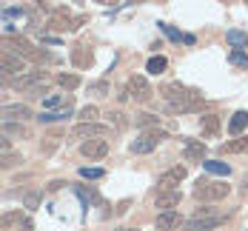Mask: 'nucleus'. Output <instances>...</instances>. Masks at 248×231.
<instances>
[{
	"instance_id": "obj_42",
	"label": "nucleus",
	"mask_w": 248,
	"mask_h": 231,
	"mask_svg": "<svg viewBox=\"0 0 248 231\" xmlns=\"http://www.w3.org/2000/svg\"><path fill=\"white\" fill-rule=\"evenodd\" d=\"M94 3H103V6H108V3H117V0H94Z\"/></svg>"
},
{
	"instance_id": "obj_23",
	"label": "nucleus",
	"mask_w": 248,
	"mask_h": 231,
	"mask_svg": "<svg viewBox=\"0 0 248 231\" xmlns=\"http://www.w3.org/2000/svg\"><path fill=\"white\" fill-rule=\"evenodd\" d=\"M225 40L234 46V51H240V49H246V46H248V34H246V31H240V29L225 31Z\"/></svg>"
},
{
	"instance_id": "obj_2",
	"label": "nucleus",
	"mask_w": 248,
	"mask_h": 231,
	"mask_svg": "<svg viewBox=\"0 0 248 231\" xmlns=\"http://www.w3.org/2000/svg\"><path fill=\"white\" fill-rule=\"evenodd\" d=\"M0 49L12 51V54H17V57H23V60H31V63H51V60H57V57H51V54H46V51L34 49L26 37H17V34L0 37Z\"/></svg>"
},
{
	"instance_id": "obj_44",
	"label": "nucleus",
	"mask_w": 248,
	"mask_h": 231,
	"mask_svg": "<svg viewBox=\"0 0 248 231\" xmlns=\"http://www.w3.org/2000/svg\"><path fill=\"white\" fill-rule=\"evenodd\" d=\"M117 231H137V229H117Z\"/></svg>"
},
{
	"instance_id": "obj_38",
	"label": "nucleus",
	"mask_w": 248,
	"mask_h": 231,
	"mask_svg": "<svg viewBox=\"0 0 248 231\" xmlns=\"http://www.w3.org/2000/svg\"><path fill=\"white\" fill-rule=\"evenodd\" d=\"M160 29H163V31H166V34H169L171 40H180V37H183V34H180V31H174V29H171L169 23H160Z\"/></svg>"
},
{
	"instance_id": "obj_41",
	"label": "nucleus",
	"mask_w": 248,
	"mask_h": 231,
	"mask_svg": "<svg viewBox=\"0 0 248 231\" xmlns=\"http://www.w3.org/2000/svg\"><path fill=\"white\" fill-rule=\"evenodd\" d=\"M31 229H34V226H31V220H26V223H23V226H20L17 231H31Z\"/></svg>"
},
{
	"instance_id": "obj_32",
	"label": "nucleus",
	"mask_w": 248,
	"mask_h": 231,
	"mask_svg": "<svg viewBox=\"0 0 248 231\" xmlns=\"http://www.w3.org/2000/svg\"><path fill=\"white\" fill-rule=\"evenodd\" d=\"M77 194H80V200L86 203V208H89V203H97V191H86V185H77Z\"/></svg>"
},
{
	"instance_id": "obj_33",
	"label": "nucleus",
	"mask_w": 248,
	"mask_h": 231,
	"mask_svg": "<svg viewBox=\"0 0 248 231\" xmlns=\"http://www.w3.org/2000/svg\"><path fill=\"white\" fill-rule=\"evenodd\" d=\"M60 103H63V106H72V97H60V94H51V97H46V103H43V106H46V108H54V106H60Z\"/></svg>"
},
{
	"instance_id": "obj_1",
	"label": "nucleus",
	"mask_w": 248,
	"mask_h": 231,
	"mask_svg": "<svg viewBox=\"0 0 248 231\" xmlns=\"http://www.w3.org/2000/svg\"><path fill=\"white\" fill-rule=\"evenodd\" d=\"M160 94L166 97V108L171 114L200 111V106H202V94H200L197 89H188V86H180V83H166L160 89Z\"/></svg>"
},
{
	"instance_id": "obj_37",
	"label": "nucleus",
	"mask_w": 248,
	"mask_h": 231,
	"mask_svg": "<svg viewBox=\"0 0 248 231\" xmlns=\"http://www.w3.org/2000/svg\"><path fill=\"white\" fill-rule=\"evenodd\" d=\"M37 205H40V194L37 191H29L26 194V208H37Z\"/></svg>"
},
{
	"instance_id": "obj_36",
	"label": "nucleus",
	"mask_w": 248,
	"mask_h": 231,
	"mask_svg": "<svg viewBox=\"0 0 248 231\" xmlns=\"http://www.w3.org/2000/svg\"><path fill=\"white\" fill-rule=\"evenodd\" d=\"M108 117H111L114 128H125V126H128V120H125V114H123V111H111Z\"/></svg>"
},
{
	"instance_id": "obj_5",
	"label": "nucleus",
	"mask_w": 248,
	"mask_h": 231,
	"mask_svg": "<svg viewBox=\"0 0 248 231\" xmlns=\"http://www.w3.org/2000/svg\"><path fill=\"white\" fill-rule=\"evenodd\" d=\"M166 137H169V134H166L163 128H149V131H146L140 140H134L128 149H131V154H149V152H154Z\"/></svg>"
},
{
	"instance_id": "obj_4",
	"label": "nucleus",
	"mask_w": 248,
	"mask_h": 231,
	"mask_svg": "<svg viewBox=\"0 0 248 231\" xmlns=\"http://www.w3.org/2000/svg\"><path fill=\"white\" fill-rule=\"evenodd\" d=\"M125 94H128V100H134V103H149L154 92H151L149 80L143 75H131L128 83H125Z\"/></svg>"
},
{
	"instance_id": "obj_14",
	"label": "nucleus",
	"mask_w": 248,
	"mask_h": 231,
	"mask_svg": "<svg viewBox=\"0 0 248 231\" xmlns=\"http://www.w3.org/2000/svg\"><path fill=\"white\" fill-rule=\"evenodd\" d=\"M186 180V166H174L169 171H163L160 177H157V188H174V185H180Z\"/></svg>"
},
{
	"instance_id": "obj_20",
	"label": "nucleus",
	"mask_w": 248,
	"mask_h": 231,
	"mask_svg": "<svg viewBox=\"0 0 248 231\" xmlns=\"http://www.w3.org/2000/svg\"><path fill=\"white\" fill-rule=\"evenodd\" d=\"M200 128H202L205 137H217V131H220V117H217V114H205V117L200 120Z\"/></svg>"
},
{
	"instance_id": "obj_22",
	"label": "nucleus",
	"mask_w": 248,
	"mask_h": 231,
	"mask_svg": "<svg viewBox=\"0 0 248 231\" xmlns=\"http://www.w3.org/2000/svg\"><path fill=\"white\" fill-rule=\"evenodd\" d=\"M246 126H248V111H234V117H231V123H228V131H231L234 137H240Z\"/></svg>"
},
{
	"instance_id": "obj_45",
	"label": "nucleus",
	"mask_w": 248,
	"mask_h": 231,
	"mask_svg": "<svg viewBox=\"0 0 248 231\" xmlns=\"http://www.w3.org/2000/svg\"><path fill=\"white\" fill-rule=\"evenodd\" d=\"M220 3H231V0H220Z\"/></svg>"
},
{
	"instance_id": "obj_30",
	"label": "nucleus",
	"mask_w": 248,
	"mask_h": 231,
	"mask_svg": "<svg viewBox=\"0 0 248 231\" xmlns=\"http://www.w3.org/2000/svg\"><path fill=\"white\" fill-rule=\"evenodd\" d=\"M89 92L97 94V97H108V80H97V83H89Z\"/></svg>"
},
{
	"instance_id": "obj_16",
	"label": "nucleus",
	"mask_w": 248,
	"mask_h": 231,
	"mask_svg": "<svg viewBox=\"0 0 248 231\" xmlns=\"http://www.w3.org/2000/svg\"><path fill=\"white\" fill-rule=\"evenodd\" d=\"M23 223H26L23 211H6V214H0V231H17Z\"/></svg>"
},
{
	"instance_id": "obj_3",
	"label": "nucleus",
	"mask_w": 248,
	"mask_h": 231,
	"mask_svg": "<svg viewBox=\"0 0 248 231\" xmlns=\"http://www.w3.org/2000/svg\"><path fill=\"white\" fill-rule=\"evenodd\" d=\"M228 194H231V185L225 180L200 177L197 185H194V200H200V203H217V200H225Z\"/></svg>"
},
{
	"instance_id": "obj_47",
	"label": "nucleus",
	"mask_w": 248,
	"mask_h": 231,
	"mask_svg": "<svg viewBox=\"0 0 248 231\" xmlns=\"http://www.w3.org/2000/svg\"><path fill=\"white\" fill-rule=\"evenodd\" d=\"M246 231H248V229H246Z\"/></svg>"
},
{
	"instance_id": "obj_21",
	"label": "nucleus",
	"mask_w": 248,
	"mask_h": 231,
	"mask_svg": "<svg viewBox=\"0 0 248 231\" xmlns=\"http://www.w3.org/2000/svg\"><path fill=\"white\" fill-rule=\"evenodd\" d=\"M66 117H72V106H63L60 111H40V123H57V120H66Z\"/></svg>"
},
{
	"instance_id": "obj_40",
	"label": "nucleus",
	"mask_w": 248,
	"mask_h": 231,
	"mask_svg": "<svg viewBox=\"0 0 248 231\" xmlns=\"http://www.w3.org/2000/svg\"><path fill=\"white\" fill-rule=\"evenodd\" d=\"M60 185H66V183H60V180H54V183H49V191H57Z\"/></svg>"
},
{
	"instance_id": "obj_17",
	"label": "nucleus",
	"mask_w": 248,
	"mask_h": 231,
	"mask_svg": "<svg viewBox=\"0 0 248 231\" xmlns=\"http://www.w3.org/2000/svg\"><path fill=\"white\" fill-rule=\"evenodd\" d=\"M220 154H248V134L243 137H237V140H228V143H223L220 146Z\"/></svg>"
},
{
	"instance_id": "obj_12",
	"label": "nucleus",
	"mask_w": 248,
	"mask_h": 231,
	"mask_svg": "<svg viewBox=\"0 0 248 231\" xmlns=\"http://www.w3.org/2000/svg\"><path fill=\"white\" fill-rule=\"evenodd\" d=\"M180 188H157V194H154V205L157 208H163V211H171L174 205H180Z\"/></svg>"
},
{
	"instance_id": "obj_19",
	"label": "nucleus",
	"mask_w": 248,
	"mask_h": 231,
	"mask_svg": "<svg viewBox=\"0 0 248 231\" xmlns=\"http://www.w3.org/2000/svg\"><path fill=\"white\" fill-rule=\"evenodd\" d=\"M202 169L208 174H217V177H228L231 174V166L228 163H220V160H202Z\"/></svg>"
},
{
	"instance_id": "obj_43",
	"label": "nucleus",
	"mask_w": 248,
	"mask_h": 231,
	"mask_svg": "<svg viewBox=\"0 0 248 231\" xmlns=\"http://www.w3.org/2000/svg\"><path fill=\"white\" fill-rule=\"evenodd\" d=\"M125 3H146V0H125Z\"/></svg>"
},
{
	"instance_id": "obj_29",
	"label": "nucleus",
	"mask_w": 248,
	"mask_h": 231,
	"mask_svg": "<svg viewBox=\"0 0 248 231\" xmlns=\"http://www.w3.org/2000/svg\"><path fill=\"white\" fill-rule=\"evenodd\" d=\"M57 83H60L66 92H75L77 86H80V77L77 75H57Z\"/></svg>"
},
{
	"instance_id": "obj_6",
	"label": "nucleus",
	"mask_w": 248,
	"mask_h": 231,
	"mask_svg": "<svg viewBox=\"0 0 248 231\" xmlns=\"http://www.w3.org/2000/svg\"><path fill=\"white\" fill-rule=\"evenodd\" d=\"M29 117H34V114H31V108L26 103H6V106H0V120H6V123H12V120L23 123Z\"/></svg>"
},
{
	"instance_id": "obj_24",
	"label": "nucleus",
	"mask_w": 248,
	"mask_h": 231,
	"mask_svg": "<svg viewBox=\"0 0 248 231\" xmlns=\"http://www.w3.org/2000/svg\"><path fill=\"white\" fill-rule=\"evenodd\" d=\"M166 66H169V60H166L163 54H157V57H151L149 63H146V72H149V75H163Z\"/></svg>"
},
{
	"instance_id": "obj_28",
	"label": "nucleus",
	"mask_w": 248,
	"mask_h": 231,
	"mask_svg": "<svg viewBox=\"0 0 248 231\" xmlns=\"http://www.w3.org/2000/svg\"><path fill=\"white\" fill-rule=\"evenodd\" d=\"M191 220H223V223H225V217H223V214H217L214 208H194Z\"/></svg>"
},
{
	"instance_id": "obj_46",
	"label": "nucleus",
	"mask_w": 248,
	"mask_h": 231,
	"mask_svg": "<svg viewBox=\"0 0 248 231\" xmlns=\"http://www.w3.org/2000/svg\"><path fill=\"white\" fill-rule=\"evenodd\" d=\"M246 3H248V0H246Z\"/></svg>"
},
{
	"instance_id": "obj_39",
	"label": "nucleus",
	"mask_w": 248,
	"mask_h": 231,
	"mask_svg": "<svg viewBox=\"0 0 248 231\" xmlns=\"http://www.w3.org/2000/svg\"><path fill=\"white\" fill-rule=\"evenodd\" d=\"M0 152H9V140H6V134L0 131Z\"/></svg>"
},
{
	"instance_id": "obj_18",
	"label": "nucleus",
	"mask_w": 248,
	"mask_h": 231,
	"mask_svg": "<svg viewBox=\"0 0 248 231\" xmlns=\"http://www.w3.org/2000/svg\"><path fill=\"white\" fill-rule=\"evenodd\" d=\"M92 60H94V57H92V51L86 49L83 43L72 49V63H75L77 69H89V66H92Z\"/></svg>"
},
{
	"instance_id": "obj_31",
	"label": "nucleus",
	"mask_w": 248,
	"mask_h": 231,
	"mask_svg": "<svg viewBox=\"0 0 248 231\" xmlns=\"http://www.w3.org/2000/svg\"><path fill=\"white\" fill-rule=\"evenodd\" d=\"M80 117H83V123H94L100 117V108L97 106H86V108H80Z\"/></svg>"
},
{
	"instance_id": "obj_15",
	"label": "nucleus",
	"mask_w": 248,
	"mask_h": 231,
	"mask_svg": "<svg viewBox=\"0 0 248 231\" xmlns=\"http://www.w3.org/2000/svg\"><path fill=\"white\" fill-rule=\"evenodd\" d=\"M183 157L188 160V163H197V160H202L205 157V143L202 140H183Z\"/></svg>"
},
{
	"instance_id": "obj_7",
	"label": "nucleus",
	"mask_w": 248,
	"mask_h": 231,
	"mask_svg": "<svg viewBox=\"0 0 248 231\" xmlns=\"http://www.w3.org/2000/svg\"><path fill=\"white\" fill-rule=\"evenodd\" d=\"M46 26H49L51 31H75L77 29V17L69 15V9H54Z\"/></svg>"
},
{
	"instance_id": "obj_8",
	"label": "nucleus",
	"mask_w": 248,
	"mask_h": 231,
	"mask_svg": "<svg viewBox=\"0 0 248 231\" xmlns=\"http://www.w3.org/2000/svg\"><path fill=\"white\" fill-rule=\"evenodd\" d=\"M0 72L20 77V75H26V60L23 57H17V54H12V51L0 49Z\"/></svg>"
},
{
	"instance_id": "obj_35",
	"label": "nucleus",
	"mask_w": 248,
	"mask_h": 231,
	"mask_svg": "<svg viewBox=\"0 0 248 231\" xmlns=\"http://www.w3.org/2000/svg\"><path fill=\"white\" fill-rule=\"evenodd\" d=\"M234 66H240V69H248V57L243 54V51H231V57H228Z\"/></svg>"
},
{
	"instance_id": "obj_27",
	"label": "nucleus",
	"mask_w": 248,
	"mask_h": 231,
	"mask_svg": "<svg viewBox=\"0 0 248 231\" xmlns=\"http://www.w3.org/2000/svg\"><path fill=\"white\" fill-rule=\"evenodd\" d=\"M17 163H23V157L15 152H0V169H15Z\"/></svg>"
},
{
	"instance_id": "obj_34",
	"label": "nucleus",
	"mask_w": 248,
	"mask_h": 231,
	"mask_svg": "<svg viewBox=\"0 0 248 231\" xmlns=\"http://www.w3.org/2000/svg\"><path fill=\"white\" fill-rule=\"evenodd\" d=\"M103 174H106L103 169H80V177L83 180H100Z\"/></svg>"
},
{
	"instance_id": "obj_13",
	"label": "nucleus",
	"mask_w": 248,
	"mask_h": 231,
	"mask_svg": "<svg viewBox=\"0 0 248 231\" xmlns=\"http://www.w3.org/2000/svg\"><path fill=\"white\" fill-rule=\"evenodd\" d=\"M186 220L180 217V211H160L157 214V220H154V226H157V231H174V229H180Z\"/></svg>"
},
{
	"instance_id": "obj_25",
	"label": "nucleus",
	"mask_w": 248,
	"mask_h": 231,
	"mask_svg": "<svg viewBox=\"0 0 248 231\" xmlns=\"http://www.w3.org/2000/svg\"><path fill=\"white\" fill-rule=\"evenodd\" d=\"M134 126L137 128H157L160 126V117L157 114H137L134 117Z\"/></svg>"
},
{
	"instance_id": "obj_11",
	"label": "nucleus",
	"mask_w": 248,
	"mask_h": 231,
	"mask_svg": "<svg viewBox=\"0 0 248 231\" xmlns=\"http://www.w3.org/2000/svg\"><path fill=\"white\" fill-rule=\"evenodd\" d=\"M111 128L100 126V123H77L72 128V137H80V140H94V137H106Z\"/></svg>"
},
{
	"instance_id": "obj_10",
	"label": "nucleus",
	"mask_w": 248,
	"mask_h": 231,
	"mask_svg": "<svg viewBox=\"0 0 248 231\" xmlns=\"http://www.w3.org/2000/svg\"><path fill=\"white\" fill-rule=\"evenodd\" d=\"M80 154L89 157V160H103V157L108 154V140H103V137L83 140V143H80Z\"/></svg>"
},
{
	"instance_id": "obj_26",
	"label": "nucleus",
	"mask_w": 248,
	"mask_h": 231,
	"mask_svg": "<svg viewBox=\"0 0 248 231\" xmlns=\"http://www.w3.org/2000/svg\"><path fill=\"white\" fill-rule=\"evenodd\" d=\"M3 134H9V137H29V128L23 123H17V120H12V123L3 126Z\"/></svg>"
},
{
	"instance_id": "obj_9",
	"label": "nucleus",
	"mask_w": 248,
	"mask_h": 231,
	"mask_svg": "<svg viewBox=\"0 0 248 231\" xmlns=\"http://www.w3.org/2000/svg\"><path fill=\"white\" fill-rule=\"evenodd\" d=\"M46 83H49V75H46V72H26V75L12 80V86H15V89H23L26 94H29L31 89H37V86H46Z\"/></svg>"
}]
</instances>
